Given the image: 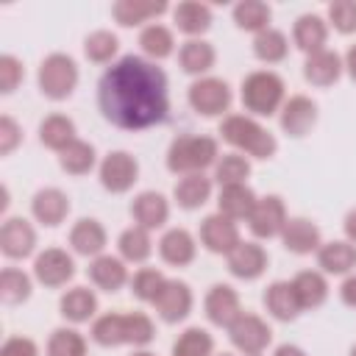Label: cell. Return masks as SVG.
Returning a JSON list of instances; mask_svg holds the SVG:
<instances>
[{"mask_svg":"<svg viewBox=\"0 0 356 356\" xmlns=\"http://www.w3.org/2000/svg\"><path fill=\"white\" fill-rule=\"evenodd\" d=\"M97 108L120 131H147L170 117L164 70L145 56L117 58L97 81Z\"/></svg>","mask_w":356,"mask_h":356,"instance_id":"1","label":"cell"},{"mask_svg":"<svg viewBox=\"0 0 356 356\" xmlns=\"http://www.w3.org/2000/svg\"><path fill=\"white\" fill-rule=\"evenodd\" d=\"M217 134L225 145H231L236 153L248 159L267 161L278 153V139L256 117H248V114H225Z\"/></svg>","mask_w":356,"mask_h":356,"instance_id":"2","label":"cell"},{"mask_svg":"<svg viewBox=\"0 0 356 356\" xmlns=\"http://www.w3.org/2000/svg\"><path fill=\"white\" fill-rule=\"evenodd\" d=\"M220 161V145L214 136L206 134H181L170 142L164 164L172 175H192V172H206Z\"/></svg>","mask_w":356,"mask_h":356,"instance_id":"3","label":"cell"},{"mask_svg":"<svg viewBox=\"0 0 356 356\" xmlns=\"http://www.w3.org/2000/svg\"><path fill=\"white\" fill-rule=\"evenodd\" d=\"M239 100L248 117H273L286 103V83L273 70H253L242 78Z\"/></svg>","mask_w":356,"mask_h":356,"instance_id":"4","label":"cell"},{"mask_svg":"<svg viewBox=\"0 0 356 356\" xmlns=\"http://www.w3.org/2000/svg\"><path fill=\"white\" fill-rule=\"evenodd\" d=\"M78 78H81L78 64L67 53L44 56L42 64H39V72H36V83H39L42 97H47L53 103H61V100L72 97V92L78 86Z\"/></svg>","mask_w":356,"mask_h":356,"instance_id":"5","label":"cell"},{"mask_svg":"<svg viewBox=\"0 0 356 356\" xmlns=\"http://www.w3.org/2000/svg\"><path fill=\"white\" fill-rule=\"evenodd\" d=\"M231 100H234V92H231L228 81L214 78V75L197 78L186 89V103L197 117H209V120L225 117V111L231 108Z\"/></svg>","mask_w":356,"mask_h":356,"instance_id":"6","label":"cell"},{"mask_svg":"<svg viewBox=\"0 0 356 356\" xmlns=\"http://www.w3.org/2000/svg\"><path fill=\"white\" fill-rule=\"evenodd\" d=\"M97 178L100 186L111 195H125L134 189V184L139 181V161L134 153L128 150H111L100 159L97 164Z\"/></svg>","mask_w":356,"mask_h":356,"instance_id":"7","label":"cell"},{"mask_svg":"<svg viewBox=\"0 0 356 356\" xmlns=\"http://www.w3.org/2000/svg\"><path fill=\"white\" fill-rule=\"evenodd\" d=\"M225 331H228L231 345L245 356H261L273 342V328L267 325L264 317L253 312H242Z\"/></svg>","mask_w":356,"mask_h":356,"instance_id":"8","label":"cell"},{"mask_svg":"<svg viewBox=\"0 0 356 356\" xmlns=\"http://www.w3.org/2000/svg\"><path fill=\"white\" fill-rule=\"evenodd\" d=\"M33 278L44 289H61L75 278V259L64 248H44L33 259Z\"/></svg>","mask_w":356,"mask_h":356,"instance_id":"9","label":"cell"},{"mask_svg":"<svg viewBox=\"0 0 356 356\" xmlns=\"http://www.w3.org/2000/svg\"><path fill=\"white\" fill-rule=\"evenodd\" d=\"M192 306H195L192 286L186 281H181V278H167V284L161 286L159 298L153 300V309H156L159 320L167 323V325L184 323L192 314Z\"/></svg>","mask_w":356,"mask_h":356,"instance_id":"10","label":"cell"},{"mask_svg":"<svg viewBox=\"0 0 356 356\" xmlns=\"http://www.w3.org/2000/svg\"><path fill=\"white\" fill-rule=\"evenodd\" d=\"M286 220H289V214H286L284 197L281 195H264L256 200V206L248 217V228L256 239H275V236H281Z\"/></svg>","mask_w":356,"mask_h":356,"instance_id":"11","label":"cell"},{"mask_svg":"<svg viewBox=\"0 0 356 356\" xmlns=\"http://www.w3.org/2000/svg\"><path fill=\"white\" fill-rule=\"evenodd\" d=\"M197 236H200V245L214 253V256H228L239 242V225L234 220H228L225 214L214 211V214H206L200 220V228H197Z\"/></svg>","mask_w":356,"mask_h":356,"instance_id":"12","label":"cell"},{"mask_svg":"<svg viewBox=\"0 0 356 356\" xmlns=\"http://www.w3.org/2000/svg\"><path fill=\"white\" fill-rule=\"evenodd\" d=\"M317 103L309 97V95H292L286 97V103L281 106L278 111V122H281V131L292 139H303L306 134H312V128L317 125Z\"/></svg>","mask_w":356,"mask_h":356,"instance_id":"13","label":"cell"},{"mask_svg":"<svg viewBox=\"0 0 356 356\" xmlns=\"http://www.w3.org/2000/svg\"><path fill=\"white\" fill-rule=\"evenodd\" d=\"M36 250V228L25 217H6L0 225V253L11 261L28 259Z\"/></svg>","mask_w":356,"mask_h":356,"instance_id":"14","label":"cell"},{"mask_svg":"<svg viewBox=\"0 0 356 356\" xmlns=\"http://www.w3.org/2000/svg\"><path fill=\"white\" fill-rule=\"evenodd\" d=\"M203 314L211 325L228 328L239 314H242V300L239 292L231 284H211L206 298H203Z\"/></svg>","mask_w":356,"mask_h":356,"instance_id":"15","label":"cell"},{"mask_svg":"<svg viewBox=\"0 0 356 356\" xmlns=\"http://www.w3.org/2000/svg\"><path fill=\"white\" fill-rule=\"evenodd\" d=\"M225 264H228V273L239 281H256L267 273V264H270V256L264 250V245L259 242H239L228 256H225Z\"/></svg>","mask_w":356,"mask_h":356,"instance_id":"16","label":"cell"},{"mask_svg":"<svg viewBox=\"0 0 356 356\" xmlns=\"http://www.w3.org/2000/svg\"><path fill=\"white\" fill-rule=\"evenodd\" d=\"M278 239H281L284 250L292 253V256H312L323 245L320 225L314 220H309V217H289Z\"/></svg>","mask_w":356,"mask_h":356,"instance_id":"17","label":"cell"},{"mask_svg":"<svg viewBox=\"0 0 356 356\" xmlns=\"http://www.w3.org/2000/svg\"><path fill=\"white\" fill-rule=\"evenodd\" d=\"M128 211H131L134 225H139L145 231H156V228H164L170 220V200L156 189H145V192L134 195Z\"/></svg>","mask_w":356,"mask_h":356,"instance_id":"18","label":"cell"},{"mask_svg":"<svg viewBox=\"0 0 356 356\" xmlns=\"http://www.w3.org/2000/svg\"><path fill=\"white\" fill-rule=\"evenodd\" d=\"M70 209H72L70 195L61 192L58 186H44V189H39V192L31 197V214H33V220H36L39 225H44V228H58V225L67 220Z\"/></svg>","mask_w":356,"mask_h":356,"instance_id":"19","label":"cell"},{"mask_svg":"<svg viewBox=\"0 0 356 356\" xmlns=\"http://www.w3.org/2000/svg\"><path fill=\"white\" fill-rule=\"evenodd\" d=\"M67 242H70L72 253L86 256V259H97V256L106 253L108 234H106V228H103L100 220H95V217H81V220H75V225L70 228Z\"/></svg>","mask_w":356,"mask_h":356,"instance_id":"20","label":"cell"},{"mask_svg":"<svg viewBox=\"0 0 356 356\" xmlns=\"http://www.w3.org/2000/svg\"><path fill=\"white\" fill-rule=\"evenodd\" d=\"M345 72V61L337 50H320L314 56H306L303 61V81L314 89H328L334 86Z\"/></svg>","mask_w":356,"mask_h":356,"instance_id":"21","label":"cell"},{"mask_svg":"<svg viewBox=\"0 0 356 356\" xmlns=\"http://www.w3.org/2000/svg\"><path fill=\"white\" fill-rule=\"evenodd\" d=\"M159 256L170 267H189L197 256V239L186 228H167L159 239Z\"/></svg>","mask_w":356,"mask_h":356,"instance_id":"22","label":"cell"},{"mask_svg":"<svg viewBox=\"0 0 356 356\" xmlns=\"http://www.w3.org/2000/svg\"><path fill=\"white\" fill-rule=\"evenodd\" d=\"M261 303H264L267 314L273 320H278V323H292L303 312L300 309V300L295 295L292 281H273V284H267V289L261 295Z\"/></svg>","mask_w":356,"mask_h":356,"instance_id":"23","label":"cell"},{"mask_svg":"<svg viewBox=\"0 0 356 356\" xmlns=\"http://www.w3.org/2000/svg\"><path fill=\"white\" fill-rule=\"evenodd\" d=\"M172 11L167 0H117L111 6V17L122 28H136L150 19H159L161 14Z\"/></svg>","mask_w":356,"mask_h":356,"instance_id":"24","label":"cell"},{"mask_svg":"<svg viewBox=\"0 0 356 356\" xmlns=\"http://www.w3.org/2000/svg\"><path fill=\"white\" fill-rule=\"evenodd\" d=\"M292 44L306 56H314V53L325 50V44H328V19H323L320 14H300L292 25Z\"/></svg>","mask_w":356,"mask_h":356,"instance_id":"25","label":"cell"},{"mask_svg":"<svg viewBox=\"0 0 356 356\" xmlns=\"http://www.w3.org/2000/svg\"><path fill=\"white\" fill-rule=\"evenodd\" d=\"M86 275H89V281H92L97 289H103V292H120V289L131 281L125 261H122L120 256H111V253H103V256L92 259L89 267H86Z\"/></svg>","mask_w":356,"mask_h":356,"instance_id":"26","label":"cell"},{"mask_svg":"<svg viewBox=\"0 0 356 356\" xmlns=\"http://www.w3.org/2000/svg\"><path fill=\"white\" fill-rule=\"evenodd\" d=\"M214 14L211 6L200 3V0H184L178 6H172V25L186 33L189 39H203V33L211 28Z\"/></svg>","mask_w":356,"mask_h":356,"instance_id":"27","label":"cell"},{"mask_svg":"<svg viewBox=\"0 0 356 356\" xmlns=\"http://www.w3.org/2000/svg\"><path fill=\"white\" fill-rule=\"evenodd\" d=\"M211 189H214V178H209L206 172L181 175L172 186V200L178 203V209L195 211L211 200Z\"/></svg>","mask_w":356,"mask_h":356,"instance_id":"28","label":"cell"},{"mask_svg":"<svg viewBox=\"0 0 356 356\" xmlns=\"http://www.w3.org/2000/svg\"><path fill=\"white\" fill-rule=\"evenodd\" d=\"M317 256V267L325 275H350L356 267V245H350L348 239H331L323 242Z\"/></svg>","mask_w":356,"mask_h":356,"instance_id":"29","label":"cell"},{"mask_svg":"<svg viewBox=\"0 0 356 356\" xmlns=\"http://www.w3.org/2000/svg\"><path fill=\"white\" fill-rule=\"evenodd\" d=\"M214 64H217V50L206 39H186L178 47V67H181V72L192 75L195 81L197 78H206V72Z\"/></svg>","mask_w":356,"mask_h":356,"instance_id":"30","label":"cell"},{"mask_svg":"<svg viewBox=\"0 0 356 356\" xmlns=\"http://www.w3.org/2000/svg\"><path fill=\"white\" fill-rule=\"evenodd\" d=\"M58 314L67 323H72V325L95 320V314H97V295H95V289H89V286L67 289L61 295V300H58Z\"/></svg>","mask_w":356,"mask_h":356,"instance_id":"31","label":"cell"},{"mask_svg":"<svg viewBox=\"0 0 356 356\" xmlns=\"http://www.w3.org/2000/svg\"><path fill=\"white\" fill-rule=\"evenodd\" d=\"M292 286H295V295H298L303 312L320 309V306L328 300V292H331L328 278H325V273H320V270H300V273H295Z\"/></svg>","mask_w":356,"mask_h":356,"instance_id":"32","label":"cell"},{"mask_svg":"<svg viewBox=\"0 0 356 356\" xmlns=\"http://www.w3.org/2000/svg\"><path fill=\"white\" fill-rule=\"evenodd\" d=\"M259 195L248 186V184H234V186H222L220 195H217V211L225 214L228 220L234 222H248L253 206H256Z\"/></svg>","mask_w":356,"mask_h":356,"instance_id":"33","label":"cell"},{"mask_svg":"<svg viewBox=\"0 0 356 356\" xmlns=\"http://www.w3.org/2000/svg\"><path fill=\"white\" fill-rule=\"evenodd\" d=\"M75 134H78V128H75L72 117H67V114H47V117L39 122V142H42L44 147L56 150V153L67 150V147L78 139Z\"/></svg>","mask_w":356,"mask_h":356,"instance_id":"34","label":"cell"},{"mask_svg":"<svg viewBox=\"0 0 356 356\" xmlns=\"http://www.w3.org/2000/svg\"><path fill=\"white\" fill-rule=\"evenodd\" d=\"M139 50L145 53V58L150 61H164L175 53V36L167 25L161 22H150L139 31Z\"/></svg>","mask_w":356,"mask_h":356,"instance_id":"35","label":"cell"},{"mask_svg":"<svg viewBox=\"0 0 356 356\" xmlns=\"http://www.w3.org/2000/svg\"><path fill=\"white\" fill-rule=\"evenodd\" d=\"M117 250H120V259H122L125 264H145V261L153 256L150 231H145V228H139V225L125 228V231L117 236Z\"/></svg>","mask_w":356,"mask_h":356,"instance_id":"36","label":"cell"},{"mask_svg":"<svg viewBox=\"0 0 356 356\" xmlns=\"http://www.w3.org/2000/svg\"><path fill=\"white\" fill-rule=\"evenodd\" d=\"M89 337L100 348L128 345V339H125V312H106V314L95 317L92 328H89Z\"/></svg>","mask_w":356,"mask_h":356,"instance_id":"37","label":"cell"},{"mask_svg":"<svg viewBox=\"0 0 356 356\" xmlns=\"http://www.w3.org/2000/svg\"><path fill=\"white\" fill-rule=\"evenodd\" d=\"M234 17V25L239 31H248V33H261L270 28V19H273V8L264 3V0H239L231 11Z\"/></svg>","mask_w":356,"mask_h":356,"instance_id":"38","label":"cell"},{"mask_svg":"<svg viewBox=\"0 0 356 356\" xmlns=\"http://www.w3.org/2000/svg\"><path fill=\"white\" fill-rule=\"evenodd\" d=\"M58 167L67 175H75V178L89 175L97 167V150H95V145L86 142V139H75L67 150L58 153Z\"/></svg>","mask_w":356,"mask_h":356,"instance_id":"39","label":"cell"},{"mask_svg":"<svg viewBox=\"0 0 356 356\" xmlns=\"http://www.w3.org/2000/svg\"><path fill=\"white\" fill-rule=\"evenodd\" d=\"M253 56L261 64H281L289 56V39L278 28H267L253 36Z\"/></svg>","mask_w":356,"mask_h":356,"instance_id":"40","label":"cell"},{"mask_svg":"<svg viewBox=\"0 0 356 356\" xmlns=\"http://www.w3.org/2000/svg\"><path fill=\"white\" fill-rule=\"evenodd\" d=\"M33 292V281L25 270L19 267H3L0 273V300L6 306H19L31 298Z\"/></svg>","mask_w":356,"mask_h":356,"instance_id":"41","label":"cell"},{"mask_svg":"<svg viewBox=\"0 0 356 356\" xmlns=\"http://www.w3.org/2000/svg\"><path fill=\"white\" fill-rule=\"evenodd\" d=\"M211 178H214V184H220V189L222 186H234V184H248V178H250V159L236 153V150L225 153L214 164V175Z\"/></svg>","mask_w":356,"mask_h":356,"instance_id":"42","label":"cell"},{"mask_svg":"<svg viewBox=\"0 0 356 356\" xmlns=\"http://www.w3.org/2000/svg\"><path fill=\"white\" fill-rule=\"evenodd\" d=\"M172 356H214V337L200 325H189L172 342Z\"/></svg>","mask_w":356,"mask_h":356,"instance_id":"43","label":"cell"},{"mask_svg":"<svg viewBox=\"0 0 356 356\" xmlns=\"http://www.w3.org/2000/svg\"><path fill=\"white\" fill-rule=\"evenodd\" d=\"M117 53H120V39L111 31H92L83 39V56L92 64H114Z\"/></svg>","mask_w":356,"mask_h":356,"instance_id":"44","label":"cell"},{"mask_svg":"<svg viewBox=\"0 0 356 356\" xmlns=\"http://www.w3.org/2000/svg\"><path fill=\"white\" fill-rule=\"evenodd\" d=\"M164 284H167V275H164L161 270H156V267H139V270L131 275V281H128L131 295H134L139 303H153V300L159 298V292H161Z\"/></svg>","mask_w":356,"mask_h":356,"instance_id":"45","label":"cell"},{"mask_svg":"<svg viewBox=\"0 0 356 356\" xmlns=\"http://www.w3.org/2000/svg\"><path fill=\"white\" fill-rule=\"evenodd\" d=\"M44 353L47 356H86L89 348H86V339H83L81 331H75V328H56L47 337Z\"/></svg>","mask_w":356,"mask_h":356,"instance_id":"46","label":"cell"},{"mask_svg":"<svg viewBox=\"0 0 356 356\" xmlns=\"http://www.w3.org/2000/svg\"><path fill=\"white\" fill-rule=\"evenodd\" d=\"M125 339L134 348H145L156 339V323L145 312H125Z\"/></svg>","mask_w":356,"mask_h":356,"instance_id":"47","label":"cell"},{"mask_svg":"<svg viewBox=\"0 0 356 356\" xmlns=\"http://www.w3.org/2000/svg\"><path fill=\"white\" fill-rule=\"evenodd\" d=\"M328 25L342 36L356 33V0H334L328 3Z\"/></svg>","mask_w":356,"mask_h":356,"instance_id":"48","label":"cell"},{"mask_svg":"<svg viewBox=\"0 0 356 356\" xmlns=\"http://www.w3.org/2000/svg\"><path fill=\"white\" fill-rule=\"evenodd\" d=\"M22 81H25L22 61L17 56H11V53L0 56V95H14Z\"/></svg>","mask_w":356,"mask_h":356,"instance_id":"49","label":"cell"},{"mask_svg":"<svg viewBox=\"0 0 356 356\" xmlns=\"http://www.w3.org/2000/svg\"><path fill=\"white\" fill-rule=\"evenodd\" d=\"M22 145V128L17 125L14 117L3 114L0 117V156H11Z\"/></svg>","mask_w":356,"mask_h":356,"instance_id":"50","label":"cell"},{"mask_svg":"<svg viewBox=\"0 0 356 356\" xmlns=\"http://www.w3.org/2000/svg\"><path fill=\"white\" fill-rule=\"evenodd\" d=\"M0 356H39V345L31 337H8L0 345Z\"/></svg>","mask_w":356,"mask_h":356,"instance_id":"51","label":"cell"},{"mask_svg":"<svg viewBox=\"0 0 356 356\" xmlns=\"http://www.w3.org/2000/svg\"><path fill=\"white\" fill-rule=\"evenodd\" d=\"M339 300H342L348 309H356V273L342 281V286H339Z\"/></svg>","mask_w":356,"mask_h":356,"instance_id":"52","label":"cell"},{"mask_svg":"<svg viewBox=\"0 0 356 356\" xmlns=\"http://www.w3.org/2000/svg\"><path fill=\"white\" fill-rule=\"evenodd\" d=\"M342 231H345V239H348L350 245H356V206L345 214V220H342Z\"/></svg>","mask_w":356,"mask_h":356,"instance_id":"53","label":"cell"},{"mask_svg":"<svg viewBox=\"0 0 356 356\" xmlns=\"http://www.w3.org/2000/svg\"><path fill=\"white\" fill-rule=\"evenodd\" d=\"M342 61H345V72H348V78L356 83V44H350V47H348V53H345V58H342Z\"/></svg>","mask_w":356,"mask_h":356,"instance_id":"54","label":"cell"},{"mask_svg":"<svg viewBox=\"0 0 356 356\" xmlns=\"http://www.w3.org/2000/svg\"><path fill=\"white\" fill-rule=\"evenodd\" d=\"M273 356H306V350L300 345H292V342H284L273 350Z\"/></svg>","mask_w":356,"mask_h":356,"instance_id":"55","label":"cell"},{"mask_svg":"<svg viewBox=\"0 0 356 356\" xmlns=\"http://www.w3.org/2000/svg\"><path fill=\"white\" fill-rule=\"evenodd\" d=\"M131 356H156V353H150V350H145V348H139V350H134Z\"/></svg>","mask_w":356,"mask_h":356,"instance_id":"56","label":"cell"},{"mask_svg":"<svg viewBox=\"0 0 356 356\" xmlns=\"http://www.w3.org/2000/svg\"><path fill=\"white\" fill-rule=\"evenodd\" d=\"M348 356H356V345H353V348H350V350H348Z\"/></svg>","mask_w":356,"mask_h":356,"instance_id":"57","label":"cell"},{"mask_svg":"<svg viewBox=\"0 0 356 356\" xmlns=\"http://www.w3.org/2000/svg\"><path fill=\"white\" fill-rule=\"evenodd\" d=\"M220 356H231V353H220Z\"/></svg>","mask_w":356,"mask_h":356,"instance_id":"58","label":"cell"}]
</instances>
